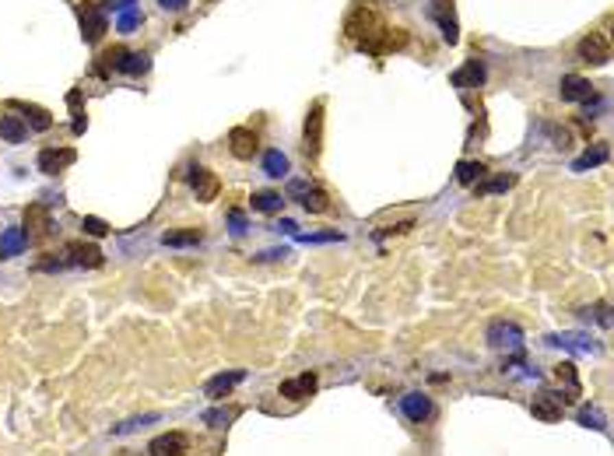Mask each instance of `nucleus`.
<instances>
[{
  "mask_svg": "<svg viewBox=\"0 0 614 456\" xmlns=\"http://www.w3.org/2000/svg\"><path fill=\"white\" fill-rule=\"evenodd\" d=\"M555 376H558V379L569 386V393L576 397V393H579V376H576V365H572V361H562V365H555Z\"/></svg>",
  "mask_w": 614,
  "mask_h": 456,
  "instance_id": "bb28decb",
  "label": "nucleus"
},
{
  "mask_svg": "<svg viewBox=\"0 0 614 456\" xmlns=\"http://www.w3.org/2000/svg\"><path fill=\"white\" fill-rule=\"evenodd\" d=\"M481 81H484V67L477 64V60H471L464 71L453 74V84H460V88H464V84H481Z\"/></svg>",
  "mask_w": 614,
  "mask_h": 456,
  "instance_id": "412c9836",
  "label": "nucleus"
},
{
  "mask_svg": "<svg viewBox=\"0 0 614 456\" xmlns=\"http://www.w3.org/2000/svg\"><path fill=\"white\" fill-rule=\"evenodd\" d=\"M263 172L270 179H281L288 172V158L281 155V151H267V158H263Z\"/></svg>",
  "mask_w": 614,
  "mask_h": 456,
  "instance_id": "b1692460",
  "label": "nucleus"
},
{
  "mask_svg": "<svg viewBox=\"0 0 614 456\" xmlns=\"http://www.w3.org/2000/svg\"><path fill=\"white\" fill-rule=\"evenodd\" d=\"M67 253L74 256V263H84V267H102V253H99V246H91V242H71Z\"/></svg>",
  "mask_w": 614,
  "mask_h": 456,
  "instance_id": "f3484780",
  "label": "nucleus"
},
{
  "mask_svg": "<svg viewBox=\"0 0 614 456\" xmlns=\"http://www.w3.org/2000/svg\"><path fill=\"white\" fill-rule=\"evenodd\" d=\"M579 56L587 60V64H593V67H604L611 60V46H607V39L600 32H590L587 39H579Z\"/></svg>",
  "mask_w": 614,
  "mask_h": 456,
  "instance_id": "423d86ee",
  "label": "nucleus"
},
{
  "mask_svg": "<svg viewBox=\"0 0 614 456\" xmlns=\"http://www.w3.org/2000/svg\"><path fill=\"white\" fill-rule=\"evenodd\" d=\"M11 109L25 112V119H28V127H32V130H49V127H53V116H49L46 109H39V106H28V102H11Z\"/></svg>",
  "mask_w": 614,
  "mask_h": 456,
  "instance_id": "dca6fc26",
  "label": "nucleus"
},
{
  "mask_svg": "<svg viewBox=\"0 0 614 456\" xmlns=\"http://www.w3.org/2000/svg\"><path fill=\"white\" fill-rule=\"evenodd\" d=\"M21 242H25V232H8L4 235V242H0V253H14V250H21Z\"/></svg>",
  "mask_w": 614,
  "mask_h": 456,
  "instance_id": "473e14b6",
  "label": "nucleus"
},
{
  "mask_svg": "<svg viewBox=\"0 0 614 456\" xmlns=\"http://www.w3.org/2000/svg\"><path fill=\"white\" fill-rule=\"evenodd\" d=\"M302 147L305 155H320L323 151V102H313L309 116H305V130H302Z\"/></svg>",
  "mask_w": 614,
  "mask_h": 456,
  "instance_id": "f03ea898",
  "label": "nucleus"
},
{
  "mask_svg": "<svg viewBox=\"0 0 614 456\" xmlns=\"http://www.w3.org/2000/svg\"><path fill=\"white\" fill-rule=\"evenodd\" d=\"M74 158H78L74 147H46V151H39V172L56 176L60 169H67Z\"/></svg>",
  "mask_w": 614,
  "mask_h": 456,
  "instance_id": "0eeeda50",
  "label": "nucleus"
},
{
  "mask_svg": "<svg viewBox=\"0 0 614 456\" xmlns=\"http://www.w3.org/2000/svg\"><path fill=\"white\" fill-rule=\"evenodd\" d=\"M281 193H270V190H263V193H253V211H263V215H274V211H281Z\"/></svg>",
  "mask_w": 614,
  "mask_h": 456,
  "instance_id": "5701e85b",
  "label": "nucleus"
},
{
  "mask_svg": "<svg viewBox=\"0 0 614 456\" xmlns=\"http://www.w3.org/2000/svg\"><path fill=\"white\" fill-rule=\"evenodd\" d=\"M401 411L411 421H425L428 414H432V400H428L425 393H404V397H401Z\"/></svg>",
  "mask_w": 614,
  "mask_h": 456,
  "instance_id": "4468645a",
  "label": "nucleus"
},
{
  "mask_svg": "<svg viewBox=\"0 0 614 456\" xmlns=\"http://www.w3.org/2000/svg\"><path fill=\"white\" fill-rule=\"evenodd\" d=\"M432 18L442 28V39L453 46L460 39V28H456V18H453V0H432Z\"/></svg>",
  "mask_w": 614,
  "mask_h": 456,
  "instance_id": "1a4fd4ad",
  "label": "nucleus"
},
{
  "mask_svg": "<svg viewBox=\"0 0 614 456\" xmlns=\"http://www.w3.org/2000/svg\"><path fill=\"white\" fill-rule=\"evenodd\" d=\"M607 162V147H593V151H587L582 158H576V172H582V169H593V165H604Z\"/></svg>",
  "mask_w": 614,
  "mask_h": 456,
  "instance_id": "cd10ccee",
  "label": "nucleus"
},
{
  "mask_svg": "<svg viewBox=\"0 0 614 456\" xmlns=\"http://www.w3.org/2000/svg\"><path fill=\"white\" fill-rule=\"evenodd\" d=\"M190 187H193V193H197V200L200 204H211L214 197H218V190H222V182H218V176H214L211 169H190Z\"/></svg>",
  "mask_w": 614,
  "mask_h": 456,
  "instance_id": "39448f33",
  "label": "nucleus"
},
{
  "mask_svg": "<svg viewBox=\"0 0 614 456\" xmlns=\"http://www.w3.org/2000/svg\"><path fill=\"white\" fill-rule=\"evenodd\" d=\"M49 232V211L43 204H28L25 207V239H39Z\"/></svg>",
  "mask_w": 614,
  "mask_h": 456,
  "instance_id": "9d476101",
  "label": "nucleus"
},
{
  "mask_svg": "<svg viewBox=\"0 0 614 456\" xmlns=\"http://www.w3.org/2000/svg\"><path fill=\"white\" fill-rule=\"evenodd\" d=\"M151 67V56L147 53H127V60L119 64V71H127V74H144Z\"/></svg>",
  "mask_w": 614,
  "mask_h": 456,
  "instance_id": "a878e982",
  "label": "nucleus"
},
{
  "mask_svg": "<svg viewBox=\"0 0 614 456\" xmlns=\"http://www.w3.org/2000/svg\"><path fill=\"white\" fill-rule=\"evenodd\" d=\"M151 421H158V414H144V418H130L127 424H116V429H113V435H130L134 429H144V424H151Z\"/></svg>",
  "mask_w": 614,
  "mask_h": 456,
  "instance_id": "c85d7f7f",
  "label": "nucleus"
},
{
  "mask_svg": "<svg viewBox=\"0 0 614 456\" xmlns=\"http://www.w3.org/2000/svg\"><path fill=\"white\" fill-rule=\"evenodd\" d=\"M302 207L309 211V215H323L330 204H327V193H323V190H302Z\"/></svg>",
  "mask_w": 614,
  "mask_h": 456,
  "instance_id": "393cba45",
  "label": "nucleus"
},
{
  "mask_svg": "<svg viewBox=\"0 0 614 456\" xmlns=\"http://www.w3.org/2000/svg\"><path fill=\"white\" fill-rule=\"evenodd\" d=\"M0 137H4L8 144H21L28 137V127L21 123L18 116H0Z\"/></svg>",
  "mask_w": 614,
  "mask_h": 456,
  "instance_id": "6ab92c4d",
  "label": "nucleus"
},
{
  "mask_svg": "<svg viewBox=\"0 0 614 456\" xmlns=\"http://www.w3.org/2000/svg\"><path fill=\"white\" fill-rule=\"evenodd\" d=\"M81 32H84V39H88V43H95V39L106 32V18H102V14H95V11H88V14L81 18Z\"/></svg>",
  "mask_w": 614,
  "mask_h": 456,
  "instance_id": "aec40b11",
  "label": "nucleus"
},
{
  "mask_svg": "<svg viewBox=\"0 0 614 456\" xmlns=\"http://www.w3.org/2000/svg\"><path fill=\"white\" fill-rule=\"evenodd\" d=\"M147 453L151 456H187L190 453V439L182 432H165V435L147 442Z\"/></svg>",
  "mask_w": 614,
  "mask_h": 456,
  "instance_id": "7ed1b4c3",
  "label": "nucleus"
},
{
  "mask_svg": "<svg viewBox=\"0 0 614 456\" xmlns=\"http://www.w3.org/2000/svg\"><path fill=\"white\" fill-rule=\"evenodd\" d=\"M162 242H165V246H176V250H179V246H200L204 232H200V228H176V232H165Z\"/></svg>",
  "mask_w": 614,
  "mask_h": 456,
  "instance_id": "a211bd4d",
  "label": "nucleus"
},
{
  "mask_svg": "<svg viewBox=\"0 0 614 456\" xmlns=\"http://www.w3.org/2000/svg\"><path fill=\"white\" fill-rule=\"evenodd\" d=\"M530 411H534V418H541V421H558V418H562V397H558V393H537L534 404H530Z\"/></svg>",
  "mask_w": 614,
  "mask_h": 456,
  "instance_id": "ddd939ff",
  "label": "nucleus"
},
{
  "mask_svg": "<svg viewBox=\"0 0 614 456\" xmlns=\"http://www.w3.org/2000/svg\"><path fill=\"white\" fill-rule=\"evenodd\" d=\"M512 182H516L512 176H499V179L484 182V187H477V190H481V193H502V190H509V187H512Z\"/></svg>",
  "mask_w": 614,
  "mask_h": 456,
  "instance_id": "2f4dec72",
  "label": "nucleus"
},
{
  "mask_svg": "<svg viewBox=\"0 0 614 456\" xmlns=\"http://www.w3.org/2000/svg\"><path fill=\"white\" fill-rule=\"evenodd\" d=\"M162 8L165 11H179V8H187V0H162Z\"/></svg>",
  "mask_w": 614,
  "mask_h": 456,
  "instance_id": "c9c22d12",
  "label": "nucleus"
},
{
  "mask_svg": "<svg viewBox=\"0 0 614 456\" xmlns=\"http://www.w3.org/2000/svg\"><path fill=\"white\" fill-rule=\"evenodd\" d=\"M242 379H246V372H242V369H235V372H222V376L207 379L204 393H207L211 400H222V397H228V393H232V386H239Z\"/></svg>",
  "mask_w": 614,
  "mask_h": 456,
  "instance_id": "f8f14e48",
  "label": "nucleus"
},
{
  "mask_svg": "<svg viewBox=\"0 0 614 456\" xmlns=\"http://www.w3.org/2000/svg\"><path fill=\"white\" fill-rule=\"evenodd\" d=\"M344 32H348V39H355L362 49H368V53H383V36H386V28H383L379 14L368 8V4H358V8L348 14Z\"/></svg>",
  "mask_w": 614,
  "mask_h": 456,
  "instance_id": "f257e3e1",
  "label": "nucleus"
},
{
  "mask_svg": "<svg viewBox=\"0 0 614 456\" xmlns=\"http://www.w3.org/2000/svg\"><path fill=\"white\" fill-rule=\"evenodd\" d=\"M316 386H320V379H316L313 372H302V376L281 383V397H288V400H305V397H313V393H316Z\"/></svg>",
  "mask_w": 614,
  "mask_h": 456,
  "instance_id": "6e6552de",
  "label": "nucleus"
},
{
  "mask_svg": "<svg viewBox=\"0 0 614 456\" xmlns=\"http://www.w3.org/2000/svg\"><path fill=\"white\" fill-rule=\"evenodd\" d=\"M123 60H127V49H123V46H113V49H106V53H102V64H99V71H106V67H116V71H119V64H123Z\"/></svg>",
  "mask_w": 614,
  "mask_h": 456,
  "instance_id": "c756f323",
  "label": "nucleus"
},
{
  "mask_svg": "<svg viewBox=\"0 0 614 456\" xmlns=\"http://www.w3.org/2000/svg\"><path fill=\"white\" fill-rule=\"evenodd\" d=\"M81 228H84V235H91V239H102V235H109V225H106L102 218H91V215L81 221Z\"/></svg>",
  "mask_w": 614,
  "mask_h": 456,
  "instance_id": "7c9ffc66",
  "label": "nucleus"
},
{
  "mask_svg": "<svg viewBox=\"0 0 614 456\" xmlns=\"http://www.w3.org/2000/svg\"><path fill=\"white\" fill-rule=\"evenodd\" d=\"M207 424H214V429H222V421H228V411H207L204 414Z\"/></svg>",
  "mask_w": 614,
  "mask_h": 456,
  "instance_id": "f704fd0d",
  "label": "nucleus"
},
{
  "mask_svg": "<svg viewBox=\"0 0 614 456\" xmlns=\"http://www.w3.org/2000/svg\"><path fill=\"white\" fill-rule=\"evenodd\" d=\"M579 421L587 424V429H604V421H600V414H597L593 407H582V411H579Z\"/></svg>",
  "mask_w": 614,
  "mask_h": 456,
  "instance_id": "72a5a7b5",
  "label": "nucleus"
},
{
  "mask_svg": "<svg viewBox=\"0 0 614 456\" xmlns=\"http://www.w3.org/2000/svg\"><path fill=\"white\" fill-rule=\"evenodd\" d=\"M228 147H232L235 158L250 162L257 151H260V141H257V134H253L250 127H232V130H228Z\"/></svg>",
  "mask_w": 614,
  "mask_h": 456,
  "instance_id": "20e7f679",
  "label": "nucleus"
},
{
  "mask_svg": "<svg viewBox=\"0 0 614 456\" xmlns=\"http://www.w3.org/2000/svg\"><path fill=\"white\" fill-rule=\"evenodd\" d=\"M562 99L565 102H590L593 99V84L579 74H565L562 77Z\"/></svg>",
  "mask_w": 614,
  "mask_h": 456,
  "instance_id": "9b49d317",
  "label": "nucleus"
},
{
  "mask_svg": "<svg viewBox=\"0 0 614 456\" xmlns=\"http://www.w3.org/2000/svg\"><path fill=\"white\" fill-rule=\"evenodd\" d=\"M137 25V14H123V21H119V28H134Z\"/></svg>",
  "mask_w": 614,
  "mask_h": 456,
  "instance_id": "e433bc0d",
  "label": "nucleus"
},
{
  "mask_svg": "<svg viewBox=\"0 0 614 456\" xmlns=\"http://www.w3.org/2000/svg\"><path fill=\"white\" fill-rule=\"evenodd\" d=\"M484 172H488V169H484L481 162H460V165H456V179L464 182V187H471V182L484 179Z\"/></svg>",
  "mask_w": 614,
  "mask_h": 456,
  "instance_id": "4be33fe9",
  "label": "nucleus"
},
{
  "mask_svg": "<svg viewBox=\"0 0 614 456\" xmlns=\"http://www.w3.org/2000/svg\"><path fill=\"white\" fill-rule=\"evenodd\" d=\"M488 341L495 344V348H519V341H523V333H519L512 323H495L488 330Z\"/></svg>",
  "mask_w": 614,
  "mask_h": 456,
  "instance_id": "2eb2a0df",
  "label": "nucleus"
}]
</instances>
